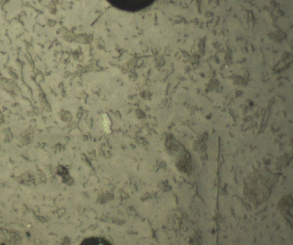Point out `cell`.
Returning <instances> with one entry per match:
<instances>
[{"label":"cell","instance_id":"obj_1","mask_svg":"<svg viewBox=\"0 0 293 245\" xmlns=\"http://www.w3.org/2000/svg\"><path fill=\"white\" fill-rule=\"evenodd\" d=\"M79 245H112V244L103 238L92 236L86 238Z\"/></svg>","mask_w":293,"mask_h":245},{"label":"cell","instance_id":"obj_2","mask_svg":"<svg viewBox=\"0 0 293 245\" xmlns=\"http://www.w3.org/2000/svg\"><path fill=\"white\" fill-rule=\"evenodd\" d=\"M103 117L104 119V127H105V129L106 130V131L107 132H110V121L107 116V115H103Z\"/></svg>","mask_w":293,"mask_h":245}]
</instances>
